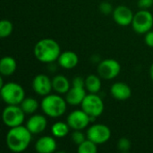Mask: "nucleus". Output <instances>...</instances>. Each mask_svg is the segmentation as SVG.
Instances as JSON below:
<instances>
[{"mask_svg":"<svg viewBox=\"0 0 153 153\" xmlns=\"http://www.w3.org/2000/svg\"><path fill=\"white\" fill-rule=\"evenodd\" d=\"M153 5V0H139L138 6L140 9H149Z\"/></svg>","mask_w":153,"mask_h":153,"instance_id":"nucleus-29","label":"nucleus"},{"mask_svg":"<svg viewBox=\"0 0 153 153\" xmlns=\"http://www.w3.org/2000/svg\"><path fill=\"white\" fill-rule=\"evenodd\" d=\"M98 144L89 140L88 138L80 145H78L77 152L79 153H97L98 152Z\"/></svg>","mask_w":153,"mask_h":153,"instance_id":"nucleus-23","label":"nucleus"},{"mask_svg":"<svg viewBox=\"0 0 153 153\" xmlns=\"http://www.w3.org/2000/svg\"><path fill=\"white\" fill-rule=\"evenodd\" d=\"M22 109L26 115H32L36 112L39 108V102L34 98H24V100L20 104Z\"/></svg>","mask_w":153,"mask_h":153,"instance_id":"nucleus-22","label":"nucleus"},{"mask_svg":"<svg viewBox=\"0 0 153 153\" xmlns=\"http://www.w3.org/2000/svg\"><path fill=\"white\" fill-rule=\"evenodd\" d=\"M48 121L45 116L42 115H33L27 121L26 127L32 134H39L47 128Z\"/></svg>","mask_w":153,"mask_h":153,"instance_id":"nucleus-13","label":"nucleus"},{"mask_svg":"<svg viewBox=\"0 0 153 153\" xmlns=\"http://www.w3.org/2000/svg\"><path fill=\"white\" fill-rule=\"evenodd\" d=\"M81 107L91 117H98L101 116L105 108L102 99L97 93L87 94L81 104Z\"/></svg>","mask_w":153,"mask_h":153,"instance_id":"nucleus-7","label":"nucleus"},{"mask_svg":"<svg viewBox=\"0 0 153 153\" xmlns=\"http://www.w3.org/2000/svg\"><path fill=\"white\" fill-rule=\"evenodd\" d=\"M32 134L26 126H19L12 127L6 134L5 143L8 149L13 152H24L30 144Z\"/></svg>","mask_w":153,"mask_h":153,"instance_id":"nucleus-1","label":"nucleus"},{"mask_svg":"<svg viewBox=\"0 0 153 153\" xmlns=\"http://www.w3.org/2000/svg\"><path fill=\"white\" fill-rule=\"evenodd\" d=\"M25 115L26 114L23 112L20 105H7L3 110L2 119L7 127L12 128L22 126Z\"/></svg>","mask_w":153,"mask_h":153,"instance_id":"nucleus-5","label":"nucleus"},{"mask_svg":"<svg viewBox=\"0 0 153 153\" xmlns=\"http://www.w3.org/2000/svg\"><path fill=\"white\" fill-rule=\"evenodd\" d=\"M134 30L138 34H145L153 27V15L151 12L145 9H141L134 15L132 22Z\"/></svg>","mask_w":153,"mask_h":153,"instance_id":"nucleus-6","label":"nucleus"},{"mask_svg":"<svg viewBox=\"0 0 153 153\" xmlns=\"http://www.w3.org/2000/svg\"><path fill=\"white\" fill-rule=\"evenodd\" d=\"M110 94L117 100H126L131 97L132 90L128 84L118 82L112 84L110 88Z\"/></svg>","mask_w":153,"mask_h":153,"instance_id":"nucleus-15","label":"nucleus"},{"mask_svg":"<svg viewBox=\"0 0 153 153\" xmlns=\"http://www.w3.org/2000/svg\"><path fill=\"white\" fill-rule=\"evenodd\" d=\"M57 63L62 68L70 70L77 66V65L79 64V57L75 52L67 50L65 52H61L57 59Z\"/></svg>","mask_w":153,"mask_h":153,"instance_id":"nucleus-16","label":"nucleus"},{"mask_svg":"<svg viewBox=\"0 0 153 153\" xmlns=\"http://www.w3.org/2000/svg\"><path fill=\"white\" fill-rule=\"evenodd\" d=\"M56 139L52 136H42L35 144V150L39 153H52L56 150Z\"/></svg>","mask_w":153,"mask_h":153,"instance_id":"nucleus-17","label":"nucleus"},{"mask_svg":"<svg viewBox=\"0 0 153 153\" xmlns=\"http://www.w3.org/2000/svg\"><path fill=\"white\" fill-rule=\"evenodd\" d=\"M72 86L74 87H81L85 88V79H83L81 76H76L72 81Z\"/></svg>","mask_w":153,"mask_h":153,"instance_id":"nucleus-28","label":"nucleus"},{"mask_svg":"<svg viewBox=\"0 0 153 153\" xmlns=\"http://www.w3.org/2000/svg\"><path fill=\"white\" fill-rule=\"evenodd\" d=\"M86 95V88L72 86L65 93V100L71 106H79L82 103Z\"/></svg>","mask_w":153,"mask_h":153,"instance_id":"nucleus-14","label":"nucleus"},{"mask_svg":"<svg viewBox=\"0 0 153 153\" xmlns=\"http://www.w3.org/2000/svg\"><path fill=\"white\" fill-rule=\"evenodd\" d=\"M66 122L73 130H83L91 123V117L82 109L71 112L66 118Z\"/></svg>","mask_w":153,"mask_h":153,"instance_id":"nucleus-10","label":"nucleus"},{"mask_svg":"<svg viewBox=\"0 0 153 153\" xmlns=\"http://www.w3.org/2000/svg\"><path fill=\"white\" fill-rule=\"evenodd\" d=\"M13 25L9 20H2L0 22V37L6 38L10 36L13 32Z\"/></svg>","mask_w":153,"mask_h":153,"instance_id":"nucleus-24","label":"nucleus"},{"mask_svg":"<svg viewBox=\"0 0 153 153\" xmlns=\"http://www.w3.org/2000/svg\"><path fill=\"white\" fill-rule=\"evenodd\" d=\"M117 149L121 152H127L131 149V142L126 137H122L117 143Z\"/></svg>","mask_w":153,"mask_h":153,"instance_id":"nucleus-26","label":"nucleus"},{"mask_svg":"<svg viewBox=\"0 0 153 153\" xmlns=\"http://www.w3.org/2000/svg\"><path fill=\"white\" fill-rule=\"evenodd\" d=\"M145 43L148 47L153 48V30H150L147 33H145V38H144Z\"/></svg>","mask_w":153,"mask_h":153,"instance_id":"nucleus-30","label":"nucleus"},{"mask_svg":"<svg viewBox=\"0 0 153 153\" xmlns=\"http://www.w3.org/2000/svg\"><path fill=\"white\" fill-rule=\"evenodd\" d=\"M85 88L90 93H98L101 89L100 76L90 74L85 78Z\"/></svg>","mask_w":153,"mask_h":153,"instance_id":"nucleus-20","label":"nucleus"},{"mask_svg":"<svg viewBox=\"0 0 153 153\" xmlns=\"http://www.w3.org/2000/svg\"><path fill=\"white\" fill-rule=\"evenodd\" d=\"M86 136L96 144H103L110 139L111 131L104 124H95L88 128Z\"/></svg>","mask_w":153,"mask_h":153,"instance_id":"nucleus-9","label":"nucleus"},{"mask_svg":"<svg viewBox=\"0 0 153 153\" xmlns=\"http://www.w3.org/2000/svg\"><path fill=\"white\" fill-rule=\"evenodd\" d=\"M98 74L105 80H112L118 76L121 72V65L118 61L108 58L100 61L97 68Z\"/></svg>","mask_w":153,"mask_h":153,"instance_id":"nucleus-8","label":"nucleus"},{"mask_svg":"<svg viewBox=\"0 0 153 153\" xmlns=\"http://www.w3.org/2000/svg\"><path fill=\"white\" fill-rule=\"evenodd\" d=\"M32 89L35 93L39 96H47L53 90L52 80L46 74H37L32 80Z\"/></svg>","mask_w":153,"mask_h":153,"instance_id":"nucleus-11","label":"nucleus"},{"mask_svg":"<svg viewBox=\"0 0 153 153\" xmlns=\"http://www.w3.org/2000/svg\"><path fill=\"white\" fill-rule=\"evenodd\" d=\"M100 11L103 13V14H110L113 13L114 11V8L112 6V4L108 2H102L100 6Z\"/></svg>","mask_w":153,"mask_h":153,"instance_id":"nucleus-27","label":"nucleus"},{"mask_svg":"<svg viewBox=\"0 0 153 153\" xmlns=\"http://www.w3.org/2000/svg\"><path fill=\"white\" fill-rule=\"evenodd\" d=\"M67 102L60 95L56 94H48L43 97L40 108L44 114L49 117L56 118L65 114L66 111Z\"/></svg>","mask_w":153,"mask_h":153,"instance_id":"nucleus-3","label":"nucleus"},{"mask_svg":"<svg viewBox=\"0 0 153 153\" xmlns=\"http://www.w3.org/2000/svg\"><path fill=\"white\" fill-rule=\"evenodd\" d=\"M71 139L74 142V143H75L78 146L87 139V136L82 132V130H74L71 135Z\"/></svg>","mask_w":153,"mask_h":153,"instance_id":"nucleus-25","label":"nucleus"},{"mask_svg":"<svg viewBox=\"0 0 153 153\" xmlns=\"http://www.w3.org/2000/svg\"><path fill=\"white\" fill-rule=\"evenodd\" d=\"M70 129L71 128L67 122L65 123L62 121H58L51 126V133L56 138H63L69 134Z\"/></svg>","mask_w":153,"mask_h":153,"instance_id":"nucleus-21","label":"nucleus"},{"mask_svg":"<svg viewBox=\"0 0 153 153\" xmlns=\"http://www.w3.org/2000/svg\"><path fill=\"white\" fill-rule=\"evenodd\" d=\"M52 87L58 94H65L70 90L71 83L65 76L57 74L52 79Z\"/></svg>","mask_w":153,"mask_h":153,"instance_id":"nucleus-19","label":"nucleus"},{"mask_svg":"<svg viewBox=\"0 0 153 153\" xmlns=\"http://www.w3.org/2000/svg\"><path fill=\"white\" fill-rule=\"evenodd\" d=\"M33 53L36 59L39 62L50 64L57 61L61 54V48L55 39L46 38L39 40L35 44Z\"/></svg>","mask_w":153,"mask_h":153,"instance_id":"nucleus-2","label":"nucleus"},{"mask_svg":"<svg viewBox=\"0 0 153 153\" xmlns=\"http://www.w3.org/2000/svg\"><path fill=\"white\" fill-rule=\"evenodd\" d=\"M17 68L16 60L9 56L2 57L0 60V74L2 76H11Z\"/></svg>","mask_w":153,"mask_h":153,"instance_id":"nucleus-18","label":"nucleus"},{"mask_svg":"<svg viewBox=\"0 0 153 153\" xmlns=\"http://www.w3.org/2000/svg\"><path fill=\"white\" fill-rule=\"evenodd\" d=\"M1 97L6 105H20L25 98V91L19 83L7 82L1 86Z\"/></svg>","mask_w":153,"mask_h":153,"instance_id":"nucleus-4","label":"nucleus"},{"mask_svg":"<svg viewBox=\"0 0 153 153\" xmlns=\"http://www.w3.org/2000/svg\"><path fill=\"white\" fill-rule=\"evenodd\" d=\"M112 15H113L114 21L119 26L126 27V26L132 24L134 13L132 12V10L128 6L118 5L114 9Z\"/></svg>","mask_w":153,"mask_h":153,"instance_id":"nucleus-12","label":"nucleus"},{"mask_svg":"<svg viewBox=\"0 0 153 153\" xmlns=\"http://www.w3.org/2000/svg\"><path fill=\"white\" fill-rule=\"evenodd\" d=\"M150 74H151V78L152 79L153 81V63L152 65H151V68H150Z\"/></svg>","mask_w":153,"mask_h":153,"instance_id":"nucleus-31","label":"nucleus"}]
</instances>
